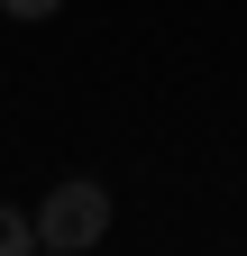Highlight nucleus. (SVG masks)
Masks as SVG:
<instances>
[{
    "label": "nucleus",
    "mask_w": 247,
    "mask_h": 256,
    "mask_svg": "<svg viewBox=\"0 0 247 256\" xmlns=\"http://www.w3.org/2000/svg\"><path fill=\"white\" fill-rule=\"evenodd\" d=\"M0 10H10V18H55L64 0H0Z\"/></svg>",
    "instance_id": "3"
},
{
    "label": "nucleus",
    "mask_w": 247,
    "mask_h": 256,
    "mask_svg": "<svg viewBox=\"0 0 247 256\" xmlns=\"http://www.w3.org/2000/svg\"><path fill=\"white\" fill-rule=\"evenodd\" d=\"M18 247H37V220H28V210H10V202H0V256H18Z\"/></svg>",
    "instance_id": "2"
},
{
    "label": "nucleus",
    "mask_w": 247,
    "mask_h": 256,
    "mask_svg": "<svg viewBox=\"0 0 247 256\" xmlns=\"http://www.w3.org/2000/svg\"><path fill=\"white\" fill-rule=\"evenodd\" d=\"M101 229H110V192L101 183H55L46 210H37V247H55V256L101 247Z\"/></svg>",
    "instance_id": "1"
}]
</instances>
